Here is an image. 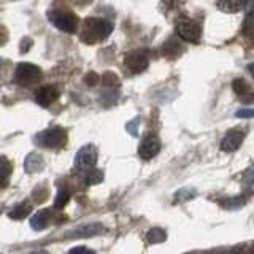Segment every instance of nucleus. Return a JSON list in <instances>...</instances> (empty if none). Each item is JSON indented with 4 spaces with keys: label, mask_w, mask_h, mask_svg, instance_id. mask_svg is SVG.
I'll use <instances>...</instances> for the list:
<instances>
[{
    "label": "nucleus",
    "mask_w": 254,
    "mask_h": 254,
    "mask_svg": "<svg viewBox=\"0 0 254 254\" xmlns=\"http://www.w3.org/2000/svg\"><path fill=\"white\" fill-rule=\"evenodd\" d=\"M99 81H100V76L95 73V71H87V73L84 75V83L89 86V87L97 86Z\"/></svg>",
    "instance_id": "b1692460"
},
{
    "label": "nucleus",
    "mask_w": 254,
    "mask_h": 254,
    "mask_svg": "<svg viewBox=\"0 0 254 254\" xmlns=\"http://www.w3.org/2000/svg\"><path fill=\"white\" fill-rule=\"evenodd\" d=\"M243 140H245V130L243 129H232L224 135V138H222L221 149L226 151V153H234V151H237L242 146Z\"/></svg>",
    "instance_id": "1a4fd4ad"
},
{
    "label": "nucleus",
    "mask_w": 254,
    "mask_h": 254,
    "mask_svg": "<svg viewBox=\"0 0 254 254\" xmlns=\"http://www.w3.org/2000/svg\"><path fill=\"white\" fill-rule=\"evenodd\" d=\"M11 175V164L8 162V159L0 157V188H5L10 181Z\"/></svg>",
    "instance_id": "f3484780"
},
{
    "label": "nucleus",
    "mask_w": 254,
    "mask_h": 254,
    "mask_svg": "<svg viewBox=\"0 0 254 254\" xmlns=\"http://www.w3.org/2000/svg\"><path fill=\"white\" fill-rule=\"evenodd\" d=\"M250 3V0H218L216 6L224 13H238Z\"/></svg>",
    "instance_id": "4468645a"
},
{
    "label": "nucleus",
    "mask_w": 254,
    "mask_h": 254,
    "mask_svg": "<svg viewBox=\"0 0 254 254\" xmlns=\"http://www.w3.org/2000/svg\"><path fill=\"white\" fill-rule=\"evenodd\" d=\"M42 169H43V157L35 153L29 154L26 159V170L30 173H35V172H40Z\"/></svg>",
    "instance_id": "dca6fc26"
},
{
    "label": "nucleus",
    "mask_w": 254,
    "mask_h": 254,
    "mask_svg": "<svg viewBox=\"0 0 254 254\" xmlns=\"http://www.w3.org/2000/svg\"><path fill=\"white\" fill-rule=\"evenodd\" d=\"M35 141L43 148L58 149L67 143V132L62 127H51V129L40 132L35 137Z\"/></svg>",
    "instance_id": "f03ea898"
},
{
    "label": "nucleus",
    "mask_w": 254,
    "mask_h": 254,
    "mask_svg": "<svg viewBox=\"0 0 254 254\" xmlns=\"http://www.w3.org/2000/svg\"><path fill=\"white\" fill-rule=\"evenodd\" d=\"M248 68H250V73L254 76V62L253 64H250V65H248Z\"/></svg>",
    "instance_id": "c85d7f7f"
},
{
    "label": "nucleus",
    "mask_w": 254,
    "mask_h": 254,
    "mask_svg": "<svg viewBox=\"0 0 254 254\" xmlns=\"http://www.w3.org/2000/svg\"><path fill=\"white\" fill-rule=\"evenodd\" d=\"M113 32V24L107 19L100 18H87L83 24V32H81V40L84 43H97L110 37Z\"/></svg>",
    "instance_id": "f257e3e1"
},
{
    "label": "nucleus",
    "mask_w": 254,
    "mask_h": 254,
    "mask_svg": "<svg viewBox=\"0 0 254 254\" xmlns=\"http://www.w3.org/2000/svg\"><path fill=\"white\" fill-rule=\"evenodd\" d=\"M238 118H254V108H248V110H240L237 113Z\"/></svg>",
    "instance_id": "bb28decb"
},
{
    "label": "nucleus",
    "mask_w": 254,
    "mask_h": 254,
    "mask_svg": "<svg viewBox=\"0 0 254 254\" xmlns=\"http://www.w3.org/2000/svg\"><path fill=\"white\" fill-rule=\"evenodd\" d=\"M146 238H148V242H149V243L156 245V243H162V242H165V240H167V234H165V230L156 227V229H151V230H149L148 235H146Z\"/></svg>",
    "instance_id": "6ab92c4d"
},
{
    "label": "nucleus",
    "mask_w": 254,
    "mask_h": 254,
    "mask_svg": "<svg viewBox=\"0 0 254 254\" xmlns=\"http://www.w3.org/2000/svg\"><path fill=\"white\" fill-rule=\"evenodd\" d=\"M50 21L59 30L65 32V34H75L78 26H79L78 16L75 13H70V11H51Z\"/></svg>",
    "instance_id": "7ed1b4c3"
},
{
    "label": "nucleus",
    "mask_w": 254,
    "mask_h": 254,
    "mask_svg": "<svg viewBox=\"0 0 254 254\" xmlns=\"http://www.w3.org/2000/svg\"><path fill=\"white\" fill-rule=\"evenodd\" d=\"M32 46V40L30 38H24L21 42V53H27Z\"/></svg>",
    "instance_id": "cd10ccee"
},
{
    "label": "nucleus",
    "mask_w": 254,
    "mask_h": 254,
    "mask_svg": "<svg viewBox=\"0 0 254 254\" xmlns=\"http://www.w3.org/2000/svg\"><path fill=\"white\" fill-rule=\"evenodd\" d=\"M99 153L94 145H86L78 151L75 156V167L78 170H87L97 164Z\"/></svg>",
    "instance_id": "0eeeda50"
},
{
    "label": "nucleus",
    "mask_w": 254,
    "mask_h": 254,
    "mask_svg": "<svg viewBox=\"0 0 254 254\" xmlns=\"http://www.w3.org/2000/svg\"><path fill=\"white\" fill-rule=\"evenodd\" d=\"M84 175H83V180L86 185H99V183L103 181V173L102 170H97V169H87V170H83Z\"/></svg>",
    "instance_id": "a211bd4d"
},
{
    "label": "nucleus",
    "mask_w": 254,
    "mask_h": 254,
    "mask_svg": "<svg viewBox=\"0 0 254 254\" xmlns=\"http://www.w3.org/2000/svg\"><path fill=\"white\" fill-rule=\"evenodd\" d=\"M177 34L181 40H185V42L198 43L202 37V29L197 22L190 19H185L177 24Z\"/></svg>",
    "instance_id": "423d86ee"
},
{
    "label": "nucleus",
    "mask_w": 254,
    "mask_h": 254,
    "mask_svg": "<svg viewBox=\"0 0 254 254\" xmlns=\"http://www.w3.org/2000/svg\"><path fill=\"white\" fill-rule=\"evenodd\" d=\"M51 218H53V211L51 210H48V208L40 210L30 218V227L34 230H43L51 222Z\"/></svg>",
    "instance_id": "ddd939ff"
},
{
    "label": "nucleus",
    "mask_w": 254,
    "mask_h": 254,
    "mask_svg": "<svg viewBox=\"0 0 254 254\" xmlns=\"http://www.w3.org/2000/svg\"><path fill=\"white\" fill-rule=\"evenodd\" d=\"M194 195H195L194 189H181L177 192V198H180V200H189V198H192Z\"/></svg>",
    "instance_id": "393cba45"
},
{
    "label": "nucleus",
    "mask_w": 254,
    "mask_h": 254,
    "mask_svg": "<svg viewBox=\"0 0 254 254\" xmlns=\"http://www.w3.org/2000/svg\"><path fill=\"white\" fill-rule=\"evenodd\" d=\"M243 32L248 38L254 40V11H250L246 14L245 24H243Z\"/></svg>",
    "instance_id": "aec40b11"
},
{
    "label": "nucleus",
    "mask_w": 254,
    "mask_h": 254,
    "mask_svg": "<svg viewBox=\"0 0 254 254\" xmlns=\"http://www.w3.org/2000/svg\"><path fill=\"white\" fill-rule=\"evenodd\" d=\"M30 211H32V205L27 203V202H22L19 205H16L14 208L10 213H8V218L16 219V221H21L24 218H27Z\"/></svg>",
    "instance_id": "2eb2a0df"
},
{
    "label": "nucleus",
    "mask_w": 254,
    "mask_h": 254,
    "mask_svg": "<svg viewBox=\"0 0 254 254\" xmlns=\"http://www.w3.org/2000/svg\"><path fill=\"white\" fill-rule=\"evenodd\" d=\"M105 232V227L100 222H91V224H81L76 226L75 229L65 232V238H91L95 235H100Z\"/></svg>",
    "instance_id": "6e6552de"
},
{
    "label": "nucleus",
    "mask_w": 254,
    "mask_h": 254,
    "mask_svg": "<svg viewBox=\"0 0 254 254\" xmlns=\"http://www.w3.org/2000/svg\"><path fill=\"white\" fill-rule=\"evenodd\" d=\"M124 64H126V67H127V70L130 71V73H133V75L143 73V71H145L148 68V65H149L148 53L145 50H137V51L127 53Z\"/></svg>",
    "instance_id": "39448f33"
},
{
    "label": "nucleus",
    "mask_w": 254,
    "mask_h": 254,
    "mask_svg": "<svg viewBox=\"0 0 254 254\" xmlns=\"http://www.w3.org/2000/svg\"><path fill=\"white\" fill-rule=\"evenodd\" d=\"M70 200V194L67 189H59L58 195H56V200H54V206L56 208H64Z\"/></svg>",
    "instance_id": "412c9836"
},
{
    "label": "nucleus",
    "mask_w": 254,
    "mask_h": 254,
    "mask_svg": "<svg viewBox=\"0 0 254 254\" xmlns=\"http://www.w3.org/2000/svg\"><path fill=\"white\" fill-rule=\"evenodd\" d=\"M243 183H245L246 189H250L251 192H254V165L250 167V169L245 172V175H243Z\"/></svg>",
    "instance_id": "4be33fe9"
},
{
    "label": "nucleus",
    "mask_w": 254,
    "mask_h": 254,
    "mask_svg": "<svg viewBox=\"0 0 254 254\" xmlns=\"http://www.w3.org/2000/svg\"><path fill=\"white\" fill-rule=\"evenodd\" d=\"M68 254H95V253L89 248H86V246H76V248H71Z\"/></svg>",
    "instance_id": "a878e982"
},
{
    "label": "nucleus",
    "mask_w": 254,
    "mask_h": 254,
    "mask_svg": "<svg viewBox=\"0 0 254 254\" xmlns=\"http://www.w3.org/2000/svg\"><path fill=\"white\" fill-rule=\"evenodd\" d=\"M59 99V89L56 86H43L35 94V102L42 107H50Z\"/></svg>",
    "instance_id": "9b49d317"
},
{
    "label": "nucleus",
    "mask_w": 254,
    "mask_h": 254,
    "mask_svg": "<svg viewBox=\"0 0 254 254\" xmlns=\"http://www.w3.org/2000/svg\"><path fill=\"white\" fill-rule=\"evenodd\" d=\"M102 83L105 84L107 87L110 86H118L119 84V79H118V76L113 73V71H105L103 73V76H102Z\"/></svg>",
    "instance_id": "5701e85b"
},
{
    "label": "nucleus",
    "mask_w": 254,
    "mask_h": 254,
    "mask_svg": "<svg viewBox=\"0 0 254 254\" xmlns=\"http://www.w3.org/2000/svg\"><path fill=\"white\" fill-rule=\"evenodd\" d=\"M232 89L237 94V97L240 99L243 103H253L254 102V91H253V87L245 81V79H242V78L234 79Z\"/></svg>",
    "instance_id": "f8f14e48"
},
{
    "label": "nucleus",
    "mask_w": 254,
    "mask_h": 254,
    "mask_svg": "<svg viewBox=\"0 0 254 254\" xmlns=\"http://www.w3.org/2000/svg\"><path fill=\"white\" fill-rule=\"evenodd\" d=\"M14 78L16 81L22 86H29V84H34L37 83L40 78H42V68L35 64H30V62H21L18 64L14 71Z\"/></svg>",
    "instance_id": "20e7f679"
},
{
    "label": "nucleus",
    "mask_w": 254,
    "mask_h": 254,
    "mask_svg": "<svg viewBox=\"0 0 254 254\" xmlns=\"http://www.w3.org/2000/svg\"><path fill=\"white\" fill-rule=\"evenodd\" d=\"M161 151V141L156 137V135H148V137L140 143V148H138V154L141 159L145 161H149L159 154Z\"/></svg>",
    "instance_id": "9d476101"
}]
</instances>
